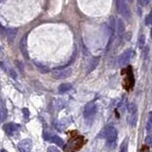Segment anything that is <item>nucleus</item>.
<instances>
[{
	"instance_id": "obj_1",
	"label": "nucleus",
	"mask_w": 152,
	"mask_h": 152,
	"mask_svg": "<svg viewBox=\"0 0 152 152\" xmlns=\"http://www.w3.org/2000/svg\"><path fill=\"white\" fill-rule=\"evenodd\" d=\"M85 143V138L79 135L77 131H71L70 133V139H68L67 147H64V149L66 152H76L84 146Z\"/></svg>"
},
{
	"instance_id": "obj_2",
	"label": "nucleus",
	"mask_w": 152,
	"mask_h": 152,
	"mask_svg": "<svg viewBox=\"0 0 152 152\" xmlns=\"http://www.w3.org/2000/svg\"><path fill=\"white\" fill-rule=\"evenodd\" d=\"M98 137L106 139V144H108V146L112 147V146H114V144H116L117 137H118V132H117V129L112 125H108L105 126V129H102Z\"/></svg>"
},
{
	"instance_id": "obj_3",
	"label": "nucleus",
	"mask_w": 152,
	"mask_h": 152,
	"mask_svg": "<svg viewBox=\"0 0 152 152\" xmlns=\"http://www.w3.org/2000/svg\"><path fill=\"white\" fill-rule=\"evenodd\" d=\"M122 74L126 75L125 78H124V82H123V86L125 88L126 91H129L130 89H132L134 87V84H135V79H134V74H133V70L131 66H129L126 68L122 70Z\"/></svg>"
},
{
	"instance_id": "obj_4",
	"label": "nucleus",
	"mask_w": 152,
	"mask_h": 152,
	"mask_svg": "<svg viewBox=\"0 0 152 152\" xmlns=\"http://www.w3.org/2000/svg\"><path fill=\"white\" fill-rule=\"evenodd\" d=\"M116 8L117 12L121 15H123L125 17H129L130 15V12L125 0H116Z\"/></svg>"
},
{
	"instance_id": "obj_5",
	"label": "nucleus",
	"mask_w": 152,
	"mask_h": 152,
	"mask_svg": "<svg viewBox=\"0 0 152 152\" xmlns=\"http://www.w3.org/2000/svg\"><path fill=\"white\" fill-rule=\"evenodd\" d=\"M96 110H97V106H96L94 102H91L87 104L84 108V111H83L84 117L85 118H91V117L94 116L96 113Z\"/></svg>"
},
{
	"instance_id": "obj_6",
	"label": "nucleus",
	"mask_w": 152,
	"mask_h": 152,
	"mask_svg": "<svg viewBox=\"0 0 152 152\" xmlns=\"http://www.w3.org/2000/svg\"><path fill=\"white\" fill-rule=\"evenodd\" d=\"M17 147L20 152H30L32 148V142L30 139H24L19 142Z\"/></svg>"
},
{
	"instance_id": "obj_7",
	"label": "nucleus",
	"mask_w": 152,
	"mask_h": 152,
	"mask_svg": "<svg viewBox=\"0 0 152 152\" xmlns=\"http://www.w3.org/2000/svg\"><path fill=\"white\" fill-rule=\"evenodd\" d=\"M72 73L70 68H64V70H55L53 71V76L55 79H65L70 77Z\"/></svg>"
},
{
	"instance_id": "obj_8",
	"label": "nucleus",
	"mask_w": 152,
	"mask_h": 152,
	"mask_svg": "<svg viewBox=\"0 0 152 152\" xmlns=\"http://www.w3.org/2000/svg\"><path fill=\"white\" fill-rule=\"evenodd\" d=\"M3 129H4L5 133L7 134V135L12 136L20 129V126L17 125V124H15V123H9V124L4 125Z\"/></svg>"
},
{
	"instance_id": "obj_9",
	"label": "nucleus",
	"mask_w": 152,
	"mask_h": 152,
	"mask_svg": "<svg viewBox=\"0 0 152 152\" xmlns=\"http://www.w3.org/2000/svg\"><path fill=\"white\" fill-rule=\"evenodd\" d=\"M134 54V51L132 50H126L123 54H121V56L119 57V65L124 66L129 62L131 58H132Z\"/></svg>"
},
{
	"instance_id": "obj_10",
	"label": "nucleus",
	"mask_w": 152,
	"mask_h": 152,
	"mask_svg": "<svg viewBox=\"0 0 152 152\" xmlns=\"http://www.w3.org/2000/svg\"><path fill=\"white\" fill-rule=\"evenodd\" d=\"M8 115V110H7L6 104L1 97H0V123H3Z\"/></svg>"
},
{
	"instance_id": "obj_11",
	"label": "nucleus",
	"mask_w": 152,
	"mask_h": 152,
	"mask_svg": "<svg viewBox=\"0 0 152 152\" xmlns=\"http://www.w3.org/2000/svg\"><path fill=\"white\" fill-rule=\"evenodd\" d=\"M127 123L130 126H136L137 123H138V112L135 113H130L129 118H127Z\"/></svg>"
},
{
	"instance_id": "obj_12",
	"label": "nucleus",
	"mask_w": 152,
	"mask_h": 152,
	"mask_svg": "<svg viewBox=\"0 0 152 152\" xmlns=\"http://www.w3.org/2000/svg\"><path fill=\"white\" fill-rule=\"evenodd\" d=\"M48 140H50L51 143H53L55 144H57V146H64V142H63V139L60 137H58L56 135H53V136H50L48 138Z\"/></svg>"
},
{
	"instance_id": "obj_13",
	"label": "nucleus",
	"mask_w": 152,
	"mask_h": 152,
	"mask_svg": "<svg viewBox=\"0 0 152 152\" xmlns=\"http://www.w3.org/2000/svg\"><path fill=\"white\" fill-rule=\"evenodd\" d=\"M71 88V85L70 84H62L59 86V88H58V91H59L61 93H64V92H67L68 91H70Z\"/></svg>"
},
{
	"instance_id": "obj_14",
	"label": "nucleus",
	"mask_w": 152,
	"mask_h": 152,
	"mask_svg": "<svg viewBox=\"0 0 152 152\" xmlns=\"http://www.w3.org/2000/svg\"><path fill=\"white\" fill-rule=\"evenodd\" d=\"M98 62H99V58H94V59H92V61L91 62V64H89L88 72H91V71H92L93 70H94V68L97 67Z\"/></svg>"
},
{
	"instance_id": "obj_15",
	"label": "nucleus",
	"mask_w": 152,
	"mask_h": 152,
	"mask_svg": "<svg viewBox=\"0 0 152 152\" xmlns=\"http://www.w3.org/2000/svg\"><path fill=\"white\" fill-rule=\"evenodd\" d=\"M124 32H125V25H124V23L122 22V20H119V23H118V33H119V35L122 36Z\"/></svg>"
},
{
	"instance_id": "obj_16",
	"label": "nucleus",
	"mask_w": 152,
	"mask_h": 152,
	"mask_svg": "<svg viewBox=\"0 0 152 152\" xmlns=\"http://www.w3.org/2000/svg\"><path fill=\"white\" fill-rule=\"evenodd\" d=\"M129 114L138 112V108H137V106L135 105V104H133V103L129 104Z\"/></svg>"
},
{
	"instance_id": "obj_17",
	"label": "nucleus",
	"mask_w": 152,
	"mask_h": 152,
	"mask_svg": "<svg viewBox=\"0 0 152 152\" xmlns=\"http://www.w3.org/2000/svg\"><path fill=\"white\" fill-rule=\"evenodd\" d=\"M138 43H139V47L141 48V49H143V48L146 46V36H144V34H142V35L140 36Z\"/></svg>"
},
{
	"instance_id": "obj_18",
	"label": "nucleus",
	"mask_w": 152,
	"mask_h": 152,
	"mask_svg": "<svg viewBox=\"0 0 152 152\" xmlns=\"http://www.w3.org/2000/svg\"><path fill=\"white\" fill-rule=\"evenodd\" d=\"M144 24H146V26L151 25V24H152V12H150L146 16V18H144Z\"/></svg>"
},
{
	"instance_id": "obj_19",
	"label": "nucleus",
	"mask_w": 152,
	"mask_h": 152,
	"mask_svg": "<svg viewBox=\"0 0 152 152\" xmlns=\"http://www.w3.org/2000/svg\"><path fill=\"white\" fill-rule=\"evenodd\" d=\"M144 144H146V146L150 147L152 146V135L149 134V135H147L146 137V139H144Z\"/></svg>"
},
{
	"instance_id": "obj_20",
	"label": "nucleus",
	"mask_w": 152,
	"mask_h": 152,
	"mask_svg": "<svg viewBox=\"0 0 152 152\" xmlns=\"http://www.w3.org/2000/svg\"><path fill=\"white\" fill-rule=\"evenodd\" d=\"M127 151V140H125L120 146V152H126Z\"/></svg>"
},
{
	"instance_id": "obj_21",
	"label": "nucleus",
	"mask_w": 152,
	"mask_h": 152,
	"mask_svg": "<svg viewBox=\"0 0 152 152\" xmlns=\"http://www.w3.org/2000/svg\"><path fill=\"white\" fill-rule=\"evenodd\" d=\"M22 112L24 114V118H25L26 120L29 119V117H30V111H29V109H28L27 108H24L22 109Z\"/></svg>"
},
{
	"instance_id": "obj_22",
	"label": "nucleus",
	"mask_w": 152,
	"mask_h": 152,
	"mask_svg": "<svg viewBox=\"0 0 152 152\" xmlns=\"http://www.w3.org/2000/svg\"><path fill=\"white\" fill-rule=\"evenodd\" d=\"M138 2H139V4L141 6H146L149 4L150 0H138Z\"/></svg>"
},
{
	"instance_id": "obj_23",
	"label": "nucleus",
	"mask_w": 152,
	"mask_h": 152,
	"mask_svg": "<svg viewBox=\"0 0 152 152\" xmlns=\"http://www.w3.org/2000/svg\"><path fill=\"white\" fill-rule=\"evenodd\" d=\"M146 129V131H147L148 133H151L152 132V124L149 123V122H147Z\"/></svg>"
},
{
	"instance_id": "obj_24",
	"label": "nucleus",
	"mask_w": 152,
	"mask_h": 152,
	"mask_svg": "<svg viewBox=\"0 0 152 152\" xmlns=\"http://www.w3.org/2000/svg\"><path fill=\"white\" fill-rule=\"evenodd\" d=\"M47 152H60V151H59L58 148H56L55 146H50L49 148H48Z\"/></svg>"
},
{
	"instance_id": "obj_25",
	"label": "nucleus",
	"mask_w": 152,
	"mask_h": 152,
	"mask_svg": "<svg viewBox=\"0 0 152 152\" xmlns=\"http://www.w3.org/2000/svg\"><path fill=\"white\" fill-rule=\"evenodd\" d=\"M140 152H149V149H148V146H146V144H144V146H142Z\"/></svg>"
},
{
	"instance_id": "obj_26",
	"label": "nucleus",
	"mask_w": 152,
	"mask_h": 152,
	"mask_svg": "<svg viewBox=\"0 0 152 152\" xmlns=\"http://www.w3.org/2000/svg\"><path fill=\"white\" fill-rule=\"evenodd\" d=\"M148 122L152 124V111H150L149 115H148Z\"/></svg>"
},
{
	"instance_id": "obj_27",
	"label": "nucleus",
	"mask_w": 152,
	"mask_h": 152,
	"mask_svg": "<svg viewBox=\"0 0 152 152\" xmlns=\"http://www.w3.org/2000/svg\"><path fill=\"white\" fill-rule=\"evenodd\" d=\"M150 36H151V38H152V29H151V32H150Z\"/></svg>"
},
{
	"instance_id": "obj_28",
	"label": "nucleus",
	"mask_w": 152,
	"mask_h": 152,
	"mask_svg": "<svg viewBox=\"0 0 152 152\" xmlns=\"http://www.w3.org/2000/svg\"><path fill=\"white\" fill-rule=\"evenodd\" d=\"M129 1H131V0H129Z\"/></svg>"
}]
</instances>
